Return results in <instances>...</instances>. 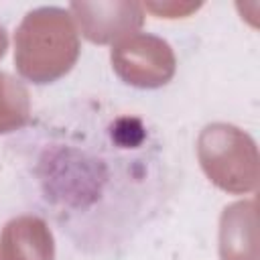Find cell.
Instances as JSON below:
<instances>
[{"mask_svg":"<svg viewBox=\"0 0 260 260\" xmlns=\"http://www.w3.org/2000/svg\"><path fill=\"white\" fill-rule=\"evenodd\" d=\"M6 158L30 213L91 258L128 252L173 211L185 181L160 126L98 93L32 116L6 140Z\"/></svg>","mask_w":260,"mask_h":260,"instance_id":"1","label":"cell"}]
</instances>
